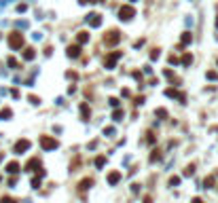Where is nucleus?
Returning a JSON list of instances; mask_svg holds the SVG:
<instances>
[{
  "label": "nucleus",
  "instance_id": "obj_8",
  "mask_svg": "<svg viewBox=\"0 0 218 203\" xmlns=\"http://www.w3.org/2000/svg\"><path fill=\"white\" fill-rule=\"evenodd\" d=\"M78 55H81V47H76V45L68 47V57H78Z\"/></svg>",
  "mask_w": 218,
  "mask_h": 203
},
{
  "label": "nucleus",
  "instance_id": "obj_14",
  "mask_svg": "<svg viewBox=\"0 0 218 203\" xmlns=\"http://www.w3.org/2000/svg\"><path fill=\"white\" fill-rule=\"evenodd\" d=\"M119 178H121V176H119V174L114 171V174H110V176H108V182H117Z\"/></svg>",
  "mask_w": 218,
  "mask_h": 203
},
{
  "label": "nucleus",
  "instance_id": "obj_21",
  "mask_svg": "<svg viewBox=\"0 0 218 203\" xmlns=\"http://www.w3.org/2000/svg\"><path fill=\"white\" fill-rule=\"evenodd\" d=\"M81 2H96V0H81Z\"/></svg>",
  "mask_w": 218,
  "mask_h": 203
},
{
  "label": "nucleus",
  "instance_id": "obj_9",
  "mask_svg": "<svg viewBox=\"0 0 218 203\" xmlns=\"http://www.w3.org/2000/svg\"><path fill=\"white\" fill-rule=\"evenodd\" d=\"M76 40H78V45H83V42L89 40V34H87V32H78V34H76Z\"/></svg>",
  "mask_w": 218,
  "mask_h": 203
},
{
  "label": "nucleus",
  "instance_id": "obj_6",
  "mask_svg": "<svg viewBox=\"0 0 218 203\" xmlns=\"http://www.w3.org/2000/svg\"><path fill=\"white\" fill-rule=\"evenodd\" d=\"M28 148H30V140H19V142L15 144V152H17V155L25 152Z\"/></svg>",
  "mask_w": 218,
  "mask_h": 203
},
{
  "label": "nucleus",
  "instance_id": "obj_20",
  "mask_svg": "<svg viewBox=\"0 0 218 203\" xmlns=\"http://www.w3.org/2000/svg\"><path fill=\"white\" fill-rule=\"evenodd\" d=\"M9 66H11V68H15V66H17V61L13 60V57H9Z\"/></svg>",
  "mask_w": 218,
  "mask_h": 203
},
{
  "label": "nucleus",
  "instance_id": "obj_1",
  "mask_svg": "<svg viewBox=\"0 0 218 203\" xmlns=\"http://www.w3.org/2000/svg\"><path fill=\"white\" fill-rule=\"evenodd\" d=\"M119 40H121V32H119V30H108V32H106V36H104V42H106L108 47L117 45Z\"/></svg>",
  "mask_w": 218,
  "mask_h": 203
},
{
  "label": "nucleus",
  "instance_id": "obj_3",
  "mask_svg": "<svg viewBox=\"0 0 218 203\" xmlns=\"http://www.w3.org/2000/svg\"><path fill=\"white\" fill-rule=\"evenodd\" d=\"M133 15H136V11H133L129 4H125V7H121V9H119V17H121L123 21H129Z\"/></svg>",
  "mask_w": 218,
  "mask_h": 203
},
{
  "label": "nucleus",
  "instance_id": "obj_7",
  "mask_svg": "<svg viewBox=\"0 0 218 203\" xmlns=\"http://www.w3.org/2000/svg\"><path fill=\"white\" fill-rule=\"evenodd\" d=\"M87 21H89L91 25H100V24H102V17L96 15V13H91V15H87Z\"/></svg>",
  "mask_w": 218,
  "mask_h": 203
},
{
  "label": "nucleus",
  "instance_id": "obj_12",
  "mask_svg": "<svg viewBox=\"0 0 218 203\" xmlns=\"http://www.w3.org/2000/svg\"><path fill=\"white\" fill-rule=\"evenodd\" d=\"M17 169H19V165H17V163H9V165H7V171H11V174H15Z\"/></svg>",
  "mask_w": 218,
  "mask_h": 203
},
{
  "label": "nucleus",
  "instance_id": "obj_17",
  "mask_svg": "<svg viewBox=\"0 0 218 203\" xmlns=\"http://www.w3.org/2000/svg\"><path fill=\"white\" fill-rule=\"evenodd\" d=\"M191 61H193V57H191V55H184V60H182V64H186V66H189Z\"/></svg>",
  "mask_w": 218,
  "mask_h": 203
},
{
  "label": "nucleus",
  "instance_id": "obj_15",
  "mask_svg": "<svg viewBox=\"0 0 218 203\" xmlns=\"http://www.w3.org/2000/svg\"><path fill=\"white\" fill-rule=\"evenodd\" d=\"M189 42H191V36L184 34V36H182V45H189Z\"/></svg>",
  "mask_w": 218,
  "mask_h": 203
},
{
  "label": "nucleus",
  "instance_id": "obj_5",
  "mask_svg": "<svg viewBox=\"0 0 218 203\" xmlns=\"http://www.w3.org/2000/svg\"><path fill=\"white\" fill-rule=\"evenodd\" d=\"M119 57H121V53H110L108 57L104 60V66H106L108 70H112V68L117 66V60H119Z\"/></svg>",
  "mask_w": 218,
  "mask_h": 203
},
{
  "label": "nucleus",
  "instance_id": "obj_10",
  "mask_svg": "<svg viewBox=\"0 0 218 203\" xmlns=\"http://www.w3.org/2000/svg\"><path fill=\"white\" fill-rule=\"evenodd\" d=\"M38 165H40V161H38V159H32V161H28V165H25V167H28V171H32V169L38 167Z\"/></svg>",
  "mask_w": 218,
  "mask_h": 203
},
{
  "label": "nucleus",
  "instance_id": "obj_18",
  "mask_svg": "<svg viewBox=\"0 0 218 203\" xmlns=\"http://www.w3.org/2000/svg\"><path fill=\"white\" fill-rule=\"evenodd\" d=\"M0 203H15V199H11V197H2V201Z\"/></svg>",
  "mask_w": 218,
  "mask_h": 203
},
{
  "label": "nucleus",
  "instance_id": "obj_11",
  "mask_svg": "<svg viewBox=\"0 0 218 203\" xmlns=\"http://www.w3.org/2000/svg\"><path fill=\"white\" fill-rule=\"evenodd\" d=\"M24 57H25V60H34V49H25Z\"/></svg>",
  "mask_w": 218,
  "mask_h": 203
},
{
  "label": "nucleus",
  "instance_id": "obj_16",
  "mask_svg": "<svg viewBox=\"0 0 218 203\" xmlns=\"http://www.w3.org/2000/svg\"><path fill=\"white\" fill-rule=\"evenodd\" d=\"M121 117H123V112H121V110H117V112L112 114V119H114V121H119V119H121Z\"/></svg>",
  "mask_w": 218,
  "mask_h": 203
},
{
  "label": "nucleus",
  "instance_id": "obj_2",
  "mask_svg": "<svg viewBox=\"0 0 218 203\" xmlns=\"http://www.w3.org/2000/svg\"><path fill=\"white\" fill-rule=\"evenodd\" d=\"M9 47H11V49H21V47H24V34L13 32V34L9 36Z\"/></svg>",
  "mask_w": 218,
  "mask_h": 203
},
{
  "label": "nucleus",
  "instance_id": "obj_4",
  "mask_svg": "<svg viewBox=\"0 0 218 203\" xmlns=\"http://www.w3.org/2000/svg\"><path fill=\"white\" fill-rule=\"evenodd\" d=\"M40 146H42L45 150H53V148H57V140H53V138H47V135H42V138H40Z\"/></svg>",
  "mask_w": 218,
  "mask_h": 203
},
{
  "label": "nucleus",
  "instance_id": "obj_19",
  "mask_svg": "<svg viewBox=\"0 0 218 203\" xmlns=\"http://www.w3.org/2000/svg\"><path fill=\"white\" fill-rule=\"evenodd\" d=\"M150 57H153V60H157V57H159V49H155V51L150 53Z\"/></svg>",
  "mask_w": 218,
  "mask_h": 203
},
{
  "label": "nucleus",
  "instance_id": "obj_13",
  "mask_svg": "<svg viewBox=\"0 0 218 203\" xmlns=\"http://www.w3.org/2000/svg\"><path fill=\"white\" fill-rule=\"evenodd\" d=\"M9 117H11V110H9V108L0 110V119H9Z\"/></svg>",
  "mask_w": 218,
  "mask_h": 203
}]
</instances>
